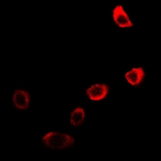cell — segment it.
<instances>
[{"instance_id": "cell-1", "label": "cell", "mask_w": 161, "mask_h": 161, "mask_svg": "<svg viewBox=\"0 0 161 161\" xmlns=\"http://www.w3.org/2000/svg\"><path fill=\"white\" fill-rule=\"evenodd\" d=\"M42 143L47 147L53 149H65L74 143V139L66 134L52 131L43 137Z\"/></svg>"}, {"instance_id": "cell-2", "label": "cell", "mask_w": 161, "mask_h": 161, "mask_svg": "<svg viewBox=\"0 0 161 161\" xmlns=\"http://www.w3.org/2000/svg\"><path fill=\"white\" fill-rule=\"evenodd\" d=\"M109 92L108 86L105 84H97L90 86L87 90L86 93L90 100L100 101L105 98Z\"/></svg>"}, {"instance_id": "cell-3", "label": "cell", "mask_w": 161, "mask_h": 161, "mask_svg": "<svg viewBox=\"0 0 161 161\" xmlns=\"http://www.w3.org/2000/svg\"><path fill=\"white\" fill-rule=\"evenodd\" d=\"M113 18L114 22L120 27V28H129L134 25L129 19L126 13L123 10V7L118 5L113 11Z\"/></svg>"}, {"instance_id": "cell-4", "label": "cell", "mask_w": 161, "mask_h": 161, "mask_svg": "<svg viewBox=\"0 0 161 161\" xmlns=\"http://www.w3.org/2000/svg\"><path fill=\"white\" fill-rule=\"evenodd\" d=\"M29 93L24 90H15L14 93V96H13V103L17 108L27 109L29 106Z\"/></svg>"}, {"instance_id": "cell-5", "label": "cell", "mask_w": 161, "mask_h": 161, "mask_svg": "<svg viewBox=\"0 0 161 161\" xmlns=\"http://www.w3.org/2000/svg\"><path fill=\"white\" fill-rule=\"evenodd\" d=\"M125 77L130 85L133 86H138L144 79L145 73L142 68H135L126 73L125 74Z\"/></svg>"}, {"instance_id": "cell-6", "label": "cell", "mask_w": 161, "mask_h": 161, "mask_svg": "<svg viewBox=\"0 0 161 161\" xmlns=\"http://www.w3.org/2000/svg\"><path fill=\"white\" fill-rule=\"evenodd\" d=\"M85 116H86V114H85V111L83 108L78 107V108H77L74 111L71 113V115H70V123L74 126H79V125H80L83 123V121L85 119Z\"/></svg>"}]
</instances>
